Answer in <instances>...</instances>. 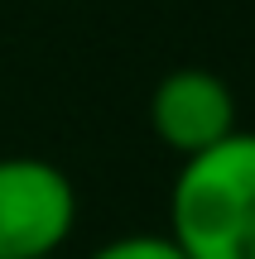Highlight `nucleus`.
<instances>
[{
	"label": "nucleus",
	"mask_w": 255,
	"mask_h": 259,
	"mask_svg": "<svg viewBox=\"0 0 255 259\" xmlns=\"http://www.w3.org/2000/svg\"><path fill=\"white\" fill-rule=\"evenodd\" d=\"M77 231V187L53 158H0V259L63 254Z\"/></svg>",
	"instance_id": "2"
},
{
	"label": "nucleus",
	"mask_w": 255,
	"mask_h": 259,
	"mask_svg": "<svg viewBox=\"0 0 255 259\" xmlns=\"http://www.w3.org/2000/svg\"><path fill=\"white\" fill-rule=\"evenodd\" d=\"M44 259H63V254H44Z\"/></svg>",
	"instance_id": "5"
},
{
	"label": "nucleus",
	"mask_w": 255,
	"mask_h": 259,
	"mask_svg": "<svg viewBox=\"0 0 255 259\" xmlns=\"http://www.w3.org/2000/svg\"><path fill=\"white\" fill-rule=\"evenodd\" d=\"M150 130L164 149L193 158L202 149L236 135V96L207 67H173L150 92Z\"/></svg>",
	"instance_id": "3"
},
{
	"label": "nucleus",
	"mask_w": 255,
	"mask_h": 259,
	"mask_svg": "<svg viewBox=\"0 0 255 259\" xmlns=\"http://www.w3.org/2000/svg\"><path fill=\"white\" fill-rule=\"evenodd\" d=\"M169 240L188 259H255V135L183 158L169 192Z\"/></svg>",
	"instance_id": "1"
},
{
	"label": "nucleus",
	"mask_w": 255,
	"mask_h": 259,
	"mask_svg": "<svg viewBox=\"0 0 255 259\" xmlns=\"http://www.w3.org/2000/svg\"><path fill=\"white\" fill-rule=\"evenodd\" d=\"M87 259H188L169 235H154V231H130V235H116L106 240L101 250H92Z\"/></svg>",
	"instance_id": "4"
}]
</instances>
